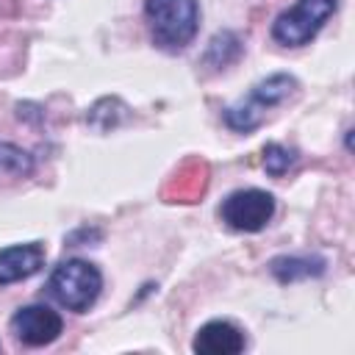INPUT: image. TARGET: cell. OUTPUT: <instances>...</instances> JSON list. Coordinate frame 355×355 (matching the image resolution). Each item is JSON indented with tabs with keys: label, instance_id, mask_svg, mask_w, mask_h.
Masks as SVG:
<instances>
[{
	"label": "cell",
	"instance_id": "cell-1",
	"mask_svg": "<svg viewBox=\"0 0 355 355\" xmlns=\"http://www.w3.org/2000/svg\"><path fill=\"white\" fill-rule=\"evenodd\" d=\"M150 33L164 50H183L200 25L197 0H144Z\"/></svg>",
	"mask_w": 355,
	"mask_h": 355
},
{
	"label": "cell",
	"instance_id": "cell-2",
	"mask_svg": "<svg viewBox=\"0 0 355 355\" xmlns=\"http://www.w3.org/2000/svg\"><path fill=\"white\" fill-rule=\"evenodd\" d=\"M47 288H50L53 300L61 302L67 311L83 313L97 302L100 288H103V275L94 263L72 258L53 269Z\"/></svg>",
	"mask_w": 355,
	"mask_h": 355
},
{
	"label": "cell",
	"instance_id": "cell-3",
	"mask_svg": "<svg viewBox=\"0 0 355 355\" xmlns=\"http://www.w3.org/2000/svg\"><path fill=\"white\" fill-rule=\"evenodd\" d=\"M294 89H297V80L291 75H283V72L269 75L266 80H261V83L252 86V92H250L247 100H241L239 105L225 108L227 128L241 130V133L258 128L263 122V111L272 108V105H277V103H283Z\"/></svg>",
	"mask_w": 355,
	"mask_h": 355
},
{
	"label": "cell",
	"instance_id": "cell-4",
	"mask_svg": "<svg viewBox=\"0 0 355 355\" xmlns=\"http://www.w3.org/2000/svg\"><path fill=\"white\" fill-rule=\"evenodd\" d=\"M336 6L338 0H297L288 11L275 19L272 36L286 47H302L322 31Z\"/></svg>",
	"mask_w": 355,
	"mask_h": 355
},
{
	"label": "cell",
	"instance_id": "cell-5",
	"mask_svg": "<svg viewBox=\"0 0 355 355\" xmlns=\"http://www.w3.org/2000/svg\"><path fill=\"white\" fill-rule=\"evenodd\" d=\"M222 222L233 230H244V233H255L261 227H266V222L275 214V197L263 189H239L233 191L222 208Z\"/></svg>",
	"mask_w": 355,
	"mask_h": 355
},
{
	"label": "cell",
	"instance_id": "cell-6",
	"mask_svg": "<svg viewBox=\"0 0 355 355\" xmlns=\"http://www.w3.org/2000/svg\"><path fill=\"white\" fill-rule=\"evenodd\" d=\"M61 316L47 305H25L11 316V333L25 347H44L61 336Z\"/></svg>",
	"mask_w": 355,
	"mask_h": 355
},
{
	"label": "cell",
	"instance_id": "cell-7",
	"mask_svg": "<svg viewBox=\"0 0 355 355\" xmlns=\"http://www.w3.org/2000/svg\"><path fill=\"white\" fill-rule=\"evenodd\" d=\"M191 349L200 355H236L244 349V336L236 324H230L225 319H214L197 330Z\"/></svg>",
	"mask_w": 355,
	"mask_h": 355
},
{
	"label": "cell",
	"instance_id": "cell-8",
	"mask_svg": "<svg viewBox=\"0 0 355 355\" xmlns=\"http://www.w3.org/2000/svg\"><path fill=\"white\" fill-rule=\"evenodd\" d=\"M44 263V247L39 241L31 244H14L0 250V286L25 280L36 275Z\"/></svg>",
	"mask_w": 355,
	"mask_h": 355
},
{
	"label": "cell",
	"instance_id": "cell-9",
	"mask_svg": "<svg viewBox=\"0 0 355 355\" xmlns=\"http://www.w3.org/2000/svg\"><path fill=\"white\" fill-rule=\"evenodd\" d=\"M272 275L280 280V283H291V280H300V277H316L324 272V261L322 258H300V255H286V258H275L269 263Z\"/></svg>",
	"mask_w": 355,
	"mask_h": 355
},
{
	"label": "cell",
	"instance_id": "cell-10",
	"mask_svg": "<svg viewBox=\"0 0 355 355\" xmlns=\"http://www.w3.org/2000/svg\"><path fill=\"white\" fill-rule=\"evenodd\" d=\"M33 172V158L8 141H0V178H28Z\"/></svg>",
	"mask_w": 355,
	"mask_h": 355
},
{
	"label": "cell",
	"instance_id": "cell-11",
	"mask_svg": "<svg viewBox=\"0 0 355 355\" xmlns=\"http://www.w3.org/2000/svg\"><path fill=\"white\" fill-rule=\"evenodd\" d=\"M241 53V44H239V39L233 36V33H219V36H214V42H211V47H208V61H214L216 67H227L236 55Z\"/></svg>",
	"mask_w": 355,
	"mask_h": 355
},
{
	"label": "cell",
	"instance_id": "cell-12",
	"mask_svg": "<svg viewBox=\"0 0 355 355\" xmlns=\"http://www.w3.org/2000/svg\"><path fill=\"white\" fill-rule=\"evenodd\" d=\"M297 161V153L294 150H288V147H283V144H266L263 147V169L269 172V175H275V178H280L283 172H288V166Z\"/></svg>",
	"mask_w": 355,
	"mask_h": 355
}]
</instances>
